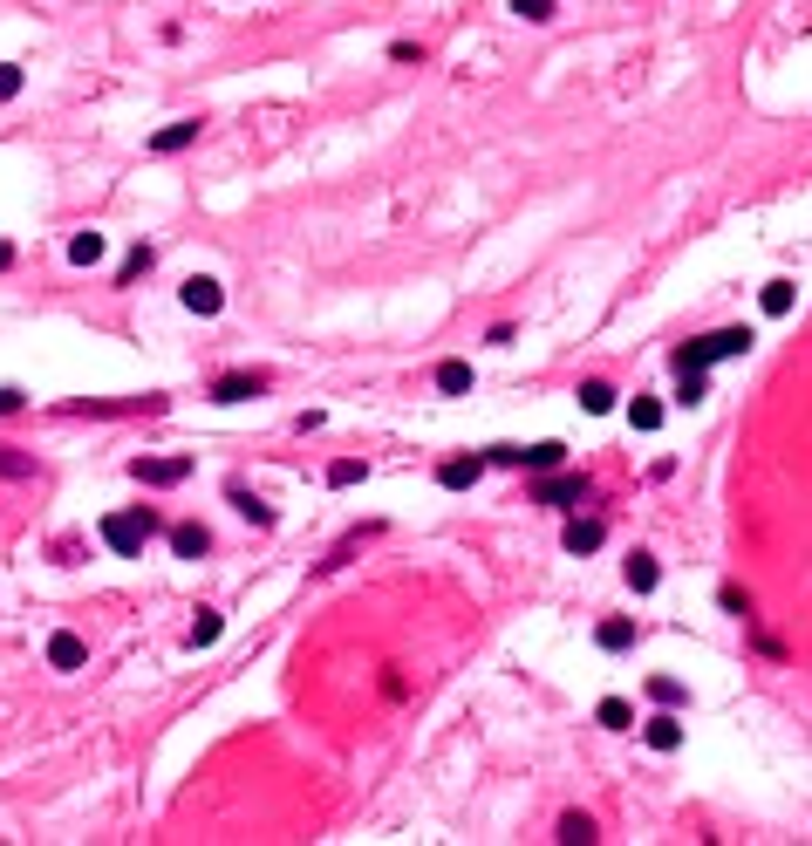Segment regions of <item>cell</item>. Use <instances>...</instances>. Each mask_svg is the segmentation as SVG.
Returning <instances> with one entry per match:
<instances>
[{
  "label": "cell",
  "instance_id": "cell-6",
  "mask_svg": "<svg viewBox=\"0 0 812 846\" xmlns=\"http://www.w3.org/2000/svg\"><path fill=\"white\" fill-rule=\"evenodd\" d=\"M267 383H273L267 369H232V376H219V383H212V403H246V396H260Z\"/></svg>",
  "mask_w": 812,
  "mask_h": 846
},
{
  "label": "cell",
  "instance_id": "cell-8",
  "mask_svg": "<svg viewBox=\"0 0 812 846\" xmlns=\"http://www.w3.org/2000/svg\"><path fill=\"white\" fill-rule=\"evenodd\" d=\"M478 478H485V458H444L437 464V485H444V492H471Z\"/></svg>",
  "mask_w": 812,
  "mask_h": 846
},
{
  "label": "cell",
  "instance_id": "cell-22",
  "mask_svg": "<svg viewBox=\"0 0 812 846\" xmlns=\"http://www.w3.org/2000/svg\"><path fill=\"white\" fill-rule=\"evenodd\" d=\"M0 478H35V458L21 444H0Z\"/></svg>",
  "mask_w": 812,
  "mask_h": 846
},
{
  "label": "cell",
  "instance_id": "cell-2",
  "mask_svg": "<svg viewBox=\"0 0 812 846\" xmlns=\"http://www.w3.org/2000/svg\"><path fill=\"white\" fill-rule=\"evenodd\" d=\"M62 417H164V396H76Z\"/></svg>",
  "mask_w": 812,
  "mask_h": 846
},
{
  "label": "cell",
  "instance_id": "cell-17",
  "mask_svg": "<svg viewBox=\"0 0 812 846\" xmlns=\"http://www.w3.org/2000/svg\"><path fill=\"white\" fill-rule=\"evenodd\" d=\"M103 260V232H76L69 239V267H96Z\"/></svg>",
  "mask_w": 812,
  "mask_h": 846
},
{
  "label": "cell",
  "instance_id": "cell-29",
  "mask_svg": "<svg viewBox=\"0 0 812 846\" xmlns=\"http://www.w3.org/2000/svg\"><path fill=\"white\" fill-rule=\"evenodd\" d=\"M560 458H567L560 444H533V451H519V464H533V471H553Z\"/></svg>",
  "mask_w": 812,
  "mask_h": 846
},
{
  "label": "cell",
  "instance_id": "cell-32",
  "mask_svg": "<svg viewBox=\"0 0 812 846\" xmlns=\"http://www.w3.org/2000/svg\"><path fill=\"white\" fill-rule=\"evenodd\" d=\"M519 21H553V0H512Z\"/></svg>",
  "mask_w": 812,
  "mask_h": 846
},
{
  "label": "cell",
  "instance_id": "cell-31",
  "mask_svg": "<svg viewBox=\"0 0 812 846\" xmlns=\"http://www.w3.org/2000/svg\"><path fill=\"white\" fill-rule=\"evenodd\" d=\"M717 601H724V615L751 621V594H744V587H724V594H717Z\"/></svg>",
  "mask_w": 812,
  "mask_h": 846
},
{
  "label": "cell",
  "instance_id": "cell-11",
  "mask_svg": "<svg viewBox=\"0 0 812 846\" xmlns=\"http://www.w3.org/2000/svg\"><path fill=\"white\" fill-rule=\"evenodd\" d=\"M185 144H198V116H178V123H164V130L151 137V151H157V157L185 151Z\"/></svg>",
  "mask_w": 812,
  "mask_h": 846
},
{
  "label": "cell",
  "instance_id": "cell-20",
  "mask_svg": "<svg viewBox=\"0 0 812 846\" xmlns=\"http://www.w3.org/2000/svg\"><path fill=\"white\" fill-rule=\"evenodd\" d=\"M580 410H587V417H608V410H615V389H608V383H580Z\"/></svg>",
  "mask_w": 812,
  "mask_h": 846
},
{
  "label": "cell",
  "instance_id": "cell-33",
  "mask_svg": "<svg viewBox=\"0 0 812 846\" xmlns=\"http://www.w3.org/2000/svg\"><path fill=\"white\" fill-rule=\"evenodd\" d=\"M14 96H21V69H14V62H0V103H14Z\"/></svg>",
  "mask_w": 812,
  "mask_h": 846
},
{
  "label": "cell",
  "instance_id": "cell-14",
  "mask_svg": "<svg viewBox=\"0 0 812 846\" xmlns=\"http://www.w3.org/2000/svg\"><path fill=\"white\" fill-rule=\"evenodd\" d=\"M656 580H662L656 553H635V560H628V587H635V594H656Z\"/></svg>",
  "mask_w": 812,
  "mask_h": 846
},
{
  "label": "cell",
  "instance_id": "cell-10",
  "mask_svg": "<svg viewBox=\"0 0 812 846\" xmlns=\"http://www.w3.org/2000/svg\"><path fill=\"white\" fill-rule=\"evenodd\" d=\"M48 662H55V669H82V662H89V642L69 635V628H55V635H48Z\"/></svg>",
  "mask_w": 812,
  "mask_h": 846
},
{
  "label": "cell",
  "instance_id": "cell-28",
  "mask_svg": "<svg viewBox=\"0 0 812 846\" xmlns=\"http://www.w3.org/2000/svg\"><path fill=\"white\" fill-rule=\"evenodd\" d=\"M765 314H792V280H765Z\"/></svg>",
  "mask_w": 812,
  "mask_h": 846
},
{
  "label": "cell",
  "instance_id": "cell-18",
  "mask_svg": "<svg viewBox=\"0 0 812 846\" xmlns=\"http://www.w3.org/2000/svg\"><path fill=\"white\" fill-rule=\"evenodd\" d=\"M232 505H239V519H253V526H273V505H267V499H253L246 485H232Z\"/></svg>",
  "mask_w": 812,
  "mask_h": 846
},
{
  "label": "cell",
  "instance_id": "cell-12",
  "mask_svg": "<svg viewBox=\"0 0 812 846\" xmlns=\"http://www.w3.org/2000/svg\"><path fill=\"white\" fill-rule=\"evenodd\" d=\"M567 553H594V546H601V539H608V526H601V519H567Z\"/></svg>",
  "mask_w": 812,
  "mask_h": 846
},
{
  "label": "cell",
  "instance_id": "cell-13",
  "mask_svg": "<svg viewBox=\"0 0 812 846\" xmlns=\"http://www.w3.org/2000/svg\"><path fill=\"white\" fill-rule=\"evenodd\" d=\"M642 737H649V751H676V744H683V724H676V717H649Z\"/></svg>",
  "mask_w": 812,
  "mask_h": 846
},
{
  "label": "cell",
  "instance_id": "cell-34",
  "mask_svg": "<svg viewBox=\"0 0 812 846\" xmlns=\"http://www.w3.org/2000/svg\"><path fill=\"white\" fill-rule=\"evenodd\" d=\"M21 403H28V396H21V389H0V417H14V410H21Z\"/></svg>",
  "mask_w": 812,
  "mask_h": 846
},
{
  "label": "cell",
  "instance_id": "cell-25",
  "mask_svg": "<svg viewBox=\"0 0 812 846\" xmlns=\"http://www.w3.org/2000/svg\"><path fill=\"white\" fill-rule=\"evenodd\" d=\"M628 423H635V430H656V423H662V403H656V396H635V403H628Z\"/></svg>",
  "mask_w": 812,
  "mask_h": 846
},
{
  "label": "cell",
  "instance_id": "cell-21",
  "mask_svg": "<svg viewBox=\"0 0 812 846\" xmlns=\"http://www.w3.org/2000/svg\"><path fill=\"white\" fill-rule=\"evenodd\" d=\"M594 717H601L608 731H635V710H628L621 696H601V710H594Z\"/></svg>",
  "mask_w": 812,
  "mask_h": 846
},
{
  "label": "cell",
  "instance_id": "cell-30",
  "mask_svg": "<svg viewBox=\"0 0 812 846\" xmlns=\"http://www.w3.org/2000/svg\"><path fill=\"white\" fill-rule=\"evenodd\" d=\"M649 696H656V703H669V710H676V703H683V683H676V676H649Z\"/></svg>",
  "mask_w": 812,
  "mask_h": 846
},
{
  "label": "cell",
  "instance_id": "cell-7",
  "mask_svg": "<svg viewBox=\"0 0 812 846\" xmlns=\"http://www.w3.org/2000/svg\"><path fill=\"white\" fill-rule=\"evenodd\" d=\"M587 492H594V485H587V471H567V478H546V485H533V499H540V505H580Z\"/></svg>",
  "mask_w": 812,
  "mask_h": 846
},
{
  "label": "cell",
  "instance_id": "cell-1",
  "mask_svg": "<svg viewBox=\"0 0 812 846\" xmlns=\"http://www.w3.org/2000/svg\"><path fill=\"white\" fill-rule=\"evenodd\" d=\"M157 533H164V519H157L151 505H130V512H110L103 519V546L110 553H144Z\"/></svg>",
  "mask_w": 812,
  "mask_h": 846
},
{
  "label": "cell",
  "instance_id": "cell-23",
  "mask_svg": "<svg viewBox=\"0 0 812 846\" xmlns=\"http://www.w3.org/2000/svg\"><path fill=\"white\" fill-rule=\"evenodd\" d=\"M362 478H369V464H362V458L328 464V485H335V492H348V485H362Z\"/></svg>",
  "mask_w": 812,
  "mask_h": 846
},
{
  "label": "cell",
  "instance_id": "cell-35",
  "mask_svg": "<svg viewBox=\"0 0 812 846\" xmlns=\"http://www.w3.org/2000/svg\"><path fill=\"white\" fill-rule=\"evenodd\" d=\"M14 267V239H0V273Z\"/></svg>",
  "mask_w": 812,
  "mask_h": 846
},
{
  "label": "cell",
  "instance_id": "cell-27",
  "mask_svg": "<svg viewBox=\"0 0 812 846\" xmlns=\"http://www.w3.org/2000/svg\"><path fill=\"white\" fill-rule=\"evenodd\" d=\"M601 649H635V621H601Z\"/></svg>",
  "mask_w": 812,
  "mask_h": 846
},
{
  "label": "cell",
  "instance_id": "cell-3",
  "mask_svg": "<svg viewBox=\"0 0 812 846\" xmlns=\"http://www.w3.org/2000/svg\"><path fill=\"white\" fill-rule=\"evenodd\" d=\"M751 348V328H717V335H703V342L676 348V369H710V362H731Z\"/></svg>",
  "mask_w": 812,
  "mask_h": 846
},
{
  "label": "cell",
  "instance_id": "cell-9",
  "mask_svg": "<svg viewBox=\"0 0 812 846\" xmlns=\"http://www.w3.org/2000/svg\"><path fill=\"white\" fill-rule=\"evenodd\" d=\"M171 553H178V560H205V553H212V533H205V526H198V519H185V526H171Z\"/></svg>",
  "mask_w": 812,
  "mask_h": 846
},
{
  "label": "cell",
  "instance_id": "cell-26",
  "mask_svg": "<svg viewBox=\"0 0 812 846\" xmlns=\"http://www.w3.org/2000/svg\"><path fill=\"white\" fill-rule=\"evenodd\" d=\"M676 376H683L676 403H703V396H710V376H703V369H676Z\"/></svg>",
  "mask_w": 812,
  "mask_h": 846
},
{
  "label": "cell",
  "instance_id": "cell-19",
  "mask_svg": "<svg viewBox=\"0 0 812 846\" xmlns=\"http://www.w3.org/2000/svg\"><path fill=\"white\" fill-rule=\"evenodd\" d=\"M437 389L444 396H464L471 389V362H437Z\"/></svg>",
  "mask_w": 812,
  "mask_h": 846
},
{
  "label": "cell",
  "instance_id": "cell-15",
  "mask_svg": "<svg viewBox=\"0 0 812 846\" xmlns=\"http://www.w3.org/2000/svg\"><path fill=\"white\" fill-rule=\"evenodd\" d=\"M151 267H157V253H151V246H130V260L116 267V287H137V280H144Z\"/></svg>",
  "mask_w": 812,
  "mask_h": 846
},
{
  "label": "cell",
  "instance_id": "cell-5",
  "mask_svg": "<svg viewBox=\"0 0 812 846\" xmlns=\"http://www.w3.org/2000/svg\"><path fill=\"white\" fill-rule=\"evenodd\" d=\"M178 301H185V308H192L198 321H212V314L226 308V287H219V280H212V273H192V280H185V294H178Z\"/></svg>",
  "mask_w": 812,
  "mask_h": 846
},
{
  "label": "cell",
  "instance_id": "cell-24",
  "mask_svg": "<svg viewBox=\"0 0 812 846\" xmlns=\"http://www.w3.org/2000/svg\"><path fill=\"white\" fill-rule=\"evenodd\" d=\"M560 840H567V846H587V840H601V833H594V819H587V812H567V819H560Z\"/></svg>",
  "mask_w": 812,
  "mask_h": 846
},
{
  "label": "cell",
  "instance_id": "cell-4",
  "mask_svg": "<svg viewBox=\"0 0 812 846\" xmlns=\"http://www.w3.org/2000/svg\"><path fill=\"white\" fill-rule=\"evenodd\" d=\"M130 478L164 492V485H185L192 478V458H130Z\"/></svg>",
  "mask_w": 812,
  "mask_h": 846
},
{
  "label": "cell",
  "instance_id": "cell-16",
  "mask_svg": "<svg viewBox=\"0 0 812 846\" xmlns=\"http://www.w3.org/2000/svg\"><path fill=\"white\" fill-rule=\"evenodd\" d=\"M219 628H226V621L212 615V608H198V621L185 628V649H212V642H219Z\"/></svg>",
  "mask_w": 812,
  "mask_h": 846
}]
</instances>
